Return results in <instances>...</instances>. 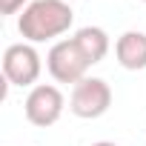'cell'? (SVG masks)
Returning a JSON list of instances; mask_svg holds the SVG:
<instances>
[{"label": "cell", "instance_id": "8", "mask_svg": "<svg viewBox=\"0 0 146 146\" xmlns=\"http://www.w3.org/2000/svg\"><path fill=\"white\" fill-rule=\"evenodd\" d=\"M29 6V0H0V12L3 15H17Z\"/></svg>", "mask_w": 146, "mask_h": 146}, {"label": "cell", "instance_id": "9", "mask_svg": "<svg viewBox=\"0 0 146 146\" xmlns=\"http://www.w3.org/2000/svg\"><path fill=\"white\" fill-rule=\"evenodd\" d=\"M92 146H117V143H112V140H98V143H92Z\"/></svg>", "mask_w": 146, "mask_h": 146}, {"label": "cell", "instance_id": "2", "mask_svg": "<svg viewBox=\"0 0 146 146\" xmlns=\"http://www.w3.org/2000/svg\"><path fill=\"white\" fill-rule=\"evenodd\" d=\"M109 106H112V86L103 78H83L80 83L72 86L69 109L75 117L95 120V117H103Z\"/></svg>", "mask_w": 146, "mask_h": 146}, {"label": "cell", "instance_id": "5", "mask_svg": "<svg viewBox=\"0 0 146 146\" xmlns=\"http://www.w3.org/2000/svg\"><path fill=\"white\" fill-rule=\"evenodd\" d=\"M63 109H66V98H63V92H60L57 86H52V83H37V86H32V92L26 95V103H23L26 120H29L32 126H40V129L54 126V123L60 120Z\"/></svg>", "mask_w": 146, "mask_h": 146}, {"label": "cell", "instance_id": "10", "mask_svg": "<svg viewBox=\"0 0 146 146\" xmlns=\"http://www.w3.org/2000/svg\"><path fill=\"white\" fill-rule=\"evenodd\" d=\"M143 3H146V0H143Z\"/></svg>", "mask_w": 146, "mask_h": 146}, {"label": "cell", "instance_id": "6", "mask_svg": "<svg viewBox=\"0 0 146 146\" xmlns=\"http://www.w3.org/2000/svg\"><path fill=\"white\" fill-rule=\"evenodd\" d=\"M115 57L126 72L146 69V32L129 29L115 40Z\"/></svg>", "mask_w": 146, "mask_h": 146}, {"label": "cell", "instance_id": "1", "mask_svg": "<svg viewBox=\"0 0 146 146\" xmlns=\"http://www.w3.org/2000/svg\"><path fill=\"white\" fill-rule=\"evenodd\" d=\"M75 23V12L66 0H32L17 17V32L26 43H46L66 35Z\"/></svg>", "mask_w": 146, "mask_h": 146}, {"label": "cell", "instance_id": "3", "mask_svg": "<svg viewBox=\"0 0 146 146\" xmlns=\"http://www.w3.org/2000/svg\"><path fill=\"white\" fill-rule=\"evenodd\" d=\"M43 72V60L35 49V43H12L3 52V78L9 86H37V78Z\"/></svg>", "mask_w": 146, "mask_h": 146}, {"label": "cell", "instance_id": "4", "mask_svg": "<svg viewBox=\"0 0 146 146\" xmlns=\"http://www.w3.org/2000/svg\"><path fill=\"white\" fill-rule=\"evenodd\" d=\"M89 60L80 54V49L75 46V40H54L49 54H46V69H49V75L57 80V83H80L83 78H89L86 72H89Z\"/></svg>", "mask_w": 146, "mask_h": 146}, {"label": "cell", "instance_id": "7", "mask_svg": "<svg viewBox=\"0 0 146 146\" xmlns=\"http://www.w3.org/2000/svg\"><path fill=\"white\" fill-rule=\"evenodd\" d=\"M75 46L80 49V54L95 66V63H100L106 54H109V35L100 29V26H83V29H78L75 32Z\"/></svg>", "mask_w": 146, "mask_h": 146}]
</instances>
